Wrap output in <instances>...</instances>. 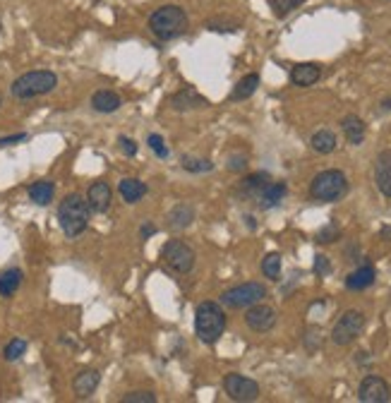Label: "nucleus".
I'll use <instances>...</instances> for the list:
<instances>
[{
	"instance_id": "nucleus-1",
	"label": "nucleus",
	"mask_w": 391,
	"mask_h": 403,
	"mask_svg": "<svg viewBox=\"0 0 391 403\" xmlns=\"http://www.w3.org/2000/svg\"><path fill=\"white\" fill-rule=\"evenodd\" d=\"M187 27H190L187 15H185V10L178 8V5H163V8L151 12V17H149L151 34L161 41L178 39V36L185 34Z\"/></svg>"
},
{
	"instance_id": "nucleus-2",
	"label": "nucleus",
	"mask_w": 391,
	"mask_h": 403,
	"mask_svg": "<svg viewBox=\"0 0 391 403\" xmlns=\"http://www.w3.org/2000/svg\"><path fill=\"white\" fill-rule=\"evenodd\" d=\"M194 331L202 343H216L226 331V314L219 302H202L194 312Z\"/></svg>"
},
{
	"instance_id": "nucleus-3",
	"label": "nucleus",
	"mask_w": 391,
	"mask_h": 403,
	"mask_svg": "<svg viewBox=\"0 0 391 403\" xmlns=\"http://www.w3.org/2000/svg\"><path fill=\"white\" fill-rule=\"evenodd\" d=\"M58 221L67 238H77L89 223V204L79 194H67L58 206Z\"/></svg>"
},
{
	"instance_id": "nucleus-4",
	"label": "nucleus",
	"mask_w": 391,
	"mask_h": 403,
	"mask_svg": "<svg viewBox=\"0 0 391 403\" xmlns=\"http://www.w3.org/2000/svg\"><path fill=\"white\" fill-rule=\"evenodd\" d=\"M348 194V178L338 168L321 171L310 182V197L317 202H338Z\"/></svg>"
},
{
	"instance_id": "nucleus-5",
	"label": "nucleus",
	"mask_w": 391,
	"mask_h": 403,
	"mask_svg": "<svg viewBox=\"0 0 391 403\" xmlns=\"http://www.w3.org/2000/svg\"><path fill=\"white\" fill-rule=\"evenodd\" d=\"M55 84H58V77H55L53 72L34 70L12 82L10 94L15 99H36V96H43V94H50L55 89Z\"/></svg>"
},
{
	"instance_id": "nucleus-6",
	"label": "nucleus",
	"mask_w": 391,
	"mask_h": 403,
	"mask_svg": "<svg viewBox=\"0 0 391 403\" xmlns=\"http://www.w3.org/2000/svg\"><path fill=\"white\" fill-rule=\"evenodd\" d=\"M161 260L173 274H187L194 267V250L182 241H168L161 248Z\"/></svg>"
},
{
	"instance_id": "nucleus-7",
	"label": "nucleus",
	"mask_w": 391,
	"mask_h": 403,
	"mask_svg": "<svg viewBox=\"0 0 391 403\" xmlns=\"http://www.w3.org/2000/svg\"><path fill=\"white\" fill-rule=\"evenodd\" d=\"M267 298V286L262 283H243V286H236L231 291H226L221 295V302L231 310H243V307H252L257 302H262Z\"/></svg>"
},
{
	"instance_id": "nucleus-8",
	"label": "nucleus",
	"mask_w": 391,
	"mask_h": 403,
	"mask_svg": "<svg viewBox=\"0 0 391 403\" xmlns=\"http://www.w3.org/2000/svg\"><path fill=\"white\" fill-rule=\"evenodd\" d=\"M365 329V314L360 310H348L338 317L331 329V341L336 346H351Z\"/></svg>"
},
{
	"instance_id": "nucleus-9",
	"label": "nucleus",
	"mask_w": 391,
	"mask_h": 403,
	"mask_svg": "<svg viewBox=\"0 0 391 403\" xmlns=\"http://www.w3.org/2000/svg\"><path fill=\"white\" fill-rule=\"evenodd\" d=\"M224 389L233 401H255L257 396H260V384L238 372H231L224 377Z\"/></svg>"
},
{
	"instance_id": "nucleus-10",
	"label": "nucleus",
	"mask_w": 391,
	"mask_h": 403,
	"mask_svg": "<svg viewBox=\"0 0 391 403\" xmlns=\"http://www.w3.org/2000/svg\"><path fill=\"white\" fill-rule=\"evenodd\" d=\"M358 399H360L363 403H387V401H391V387L382 380V377L368 375L360 382Z\"/></svg>"
},
{
	"instance_id": "nucleus-11",
	"label": "nucleus",
	"mask_w": 391,
	"mask_h": 403,
	"mask_svg": "<svg viewBox=\"0 0 391 403\" xmlns=\"http://www.w3.org/2000/svg\"><path fill=\"white\" fill-rule=\"evenodd\" d=\"M276 310L269 305H262V302H257V305L248 307V314H245V324L250 326L252 331L257 333H267L276 326Z\"/></svg>"
},
{
	"instance_id": "nucleus-12",
	"label": "nucleus",
	"mask_w": 391,
	"mask_h": 403,
	"mask_svg": "<svg viewBox=\"0 0 391 403\" xmlns=\"http://www.w3.org/2000/svg\"><path fill=\"white\" fill-rule=\"evenodd\" d=\"M375 182L384 197H391V151H382L375 161Z\"/></svg>"
},
{
	"instance_id": "nucleus-13",
	"label": "nucleus",
	"mask_w": 391,
	"mask_h": 403,
	"mask_svg": "<svg viewBox=\"0 0 391 403\" xmlns=\"http://www.w3.org/2000/svg\"><path fill=\"white\" fill-rule=\"evenodd\" d=\"M111 199H113V192L109 187V182H94L89 187V192H87V204H89L92 211H109L111 206Z\"/></svg>"
},
{
	"instance_id": "nucleus-14",
	"label": "nucleus",
	"mask_w": 391,
	"mask_h": 403,
	"mask_svg": "<svg viewBox=\"0 0 391 403\" xmlns=\"http://www.w3.org/2000/svg\"><path fill=\"white\" fill-rule=\"evenodd\" d=\"M321 77V67L317 62H300L291 70V82L295 87H312Z\"/></svg>"
},
{
	"instance_id": "nucleus-15",
	"label": "nucleus",
	"mask_w": 391,
	"mask_h": 403,
	"mask_svg": "<svg viewBox=\"0 0 391 403\" xmlns=\"http://www.w3.org/2000/svg\"><path fill=\"white\" fill-rule=\"evenodd\" d=\"M377 279V272L372 264H363V267H358L356 272L348 274V279H346V288L348 291H365V288H370L372 283Z\"/></svg>"
},
{
	"instance_id": "nucleus-16",
	"label": "nucleus",
	"mask_w": 391,
	"mask_h": 403,
	"mask_svg": "<svg viewBox=\"0 0 391 403\" xmlns=\"http://www.w3.org/2000/svg\"><path fill=\"white\" fill-rule=\"evenodd\" d=\"M99 382H101V375L97 370H84V372H79L72 382V389L75 394H77V399H89V396L97 392Z\"/></svg>"
},
{
	"instance_id": "nucleus-17",
	"label": "nucleus",
	"mask_w": 391,
	"mask_h": 403,
	"mask_svg": "<svg viewBox=\"0 0 391 403\" xmlns=\"http://www.w3.org/2000/svg\"><path fill=\"white\" fill-rule=\"evenodd\" d=\"M171 106L175 111H192V109H202V106H206V99L199 96L192 87H185V89L178 92L171 99Z\"/></svg>"
},
{
	"instance_id": "nucleus-18",
	"label": "nucleus",
	"mask_w": 391,
	"mask_h": 403,
	"mask_svg": "<svg viewBox=\"0 0 391 403\" xmlns=\"http://www.w3.org/2000/svg\"><path fill=\"white\" fill-rule=\"evenodd\" d=\"M286 194H288L286 182H269V185L262 190L260 197H257V202H260L262 209H274L276 204H281Z\"/></svg>"
},
{
	"instance_id": "nucleus-19",
	"label": "nucleus",
	"mask_w": 391,
	"mask_h": 403,
	"mask_svg": "<svg viewBox=\"0 0 391 403\" xmlns=\"http://www.w3.org/2000/svg\"><path fill=\"white\" fill-rule=\"evenodd\" d=\"M341 130H343V135H346V140H348L353 147H360V144L365 142V123L360 121L358 116H346L343 121H341Z\"/></svg>"
},
{
	"instance_id": "nucleus-20",
	"label": "nucleus",
	"mask_w": 391,
	"mask_h": 403,
	"mask_svg": "<svg viewBox=\"0 0 391 403\" xmlns=\"http://www.w3.org/2000/svg\"><path fill=\"white\" fill-rule=\"evenodd\" d=\"M121 96H118L116 92H109V89H101L92 96V106L94 111L99 113H116L118 109H121Z\"/></svg>"
},
{
	"instance_id": "nucleus-21",
	"label": "nucleus",
	"mask_w": 391,
	"mask_h": 403,
	"mask_svg": "<svg viewBox=\"0 0 391 403\" xmlns=\"http://www.w3.org/2000/svg\"><path fill=\"white\" fill-rule=\"evenodd\" d=\"M118 192H121V197L128 202V204H135V202H140L144 194H147V185L137 178H125L121 180V185H118Z\"/></svg>"
},
{
	"instance_id": "nucleus-22",
	"label": "nucleus",
	"mask_w": 391,
	"mask_h": 403,
	"mask_svg": "<svg viewBox=\"0 0 391 403\" xmlns=\"http://www.w3.org/2000/svg\"><path fill=\"white\" fill-rule=\"evenodd\" d=\"M271 182V178H269V173H252V175H248V178H243V182H241V192L245 194V197H260L262 194V190L264 187H267Z\"/></svg>"
},
{
	"instance_id": "nucleus-23",
	"label": "nucleus",
	"mask_w": 391,
	"mask_h": 403,
	"mask_svg": "<svg viewBox=\"0 0 391 403\" xmlns=\"http://www.w3.org/2000/svg\"><path fill=\"white\" fill-rule=\"evenodd\" d=\"M192 221H194V209L190 204H178V206H173L171 214H168V228H173V231L187 228Z\"/></svg>"
},
{
	"instance_id": "nucleus-24",
	"label": "nucleus",
	"mask_w": 391,
	"mask_h": 403,
	"mask_svg": "<svg viewBox=\"0 0 391 403\" xmlns=\"http://www.w3.org/2000/svg\"><path fill=\"white\" fill-rule=\"evenodd\" d=\"M257 87H260V74H257V72L245 74V77L236 84V89L231 92V101H245V99H250L252 94L257 92Z\"/></svg>"
},
{
	"instance_id": "nucleus-25",
	"label": "nucleus",
	"mask_w": 391,
	"mask_h": 403,
	"mask_svg": "<svg viewBox=\"0 0 391 403\" xmlns=\"http://www.w3.org/2000/svg\"><path fill=\"white\" fill-rule=\"evenodd\" d=\"M53 194H55V185L50 180H39V182H34V185L29 187V197L34 204H39V206H46L50 204V199H53Z\"/></svg>"
},
{
	"instance_id": "nucleus-26",
	"label": "nucleus",
	"mask_w": 391,
	"mask_h": 403,
	"mask_svg": "<svg viewBox=\"0 0 391 403\" xmlns=\"http://www.w3.org/2000/svg\"><path fill=\"white\" fill-rule=\"evenodd\" d=\"M310 147H312V151H317V154H331V151L336 149V135H334L331 130L314 132L310 140Z\"/></svg>"
},
{
	"instance_id": "nucleus-27",
	"label": "nucleus",
	"mask_w": 391,
	"mask_h": 403,
	"mask_svg": "<svg viewBox=\"0 0 391 403\" xmlns=\"http://www.w3.org/2000/svg\"><path fill=\"white\" fill-rule=\"evenodd\" d=\"M20 286H22V272H20V269H8V272L0 274V295H3V298L15 295Z\"/></svg>"
},
{
	"instance_id": "nucleus-28",
	"label": "nucleus",
	"mask_w": 391,
	"mask_h": 403,
	"mask_svg": "<svg viewBox=\"0 0 391 403\" xmlns=\"http://www.w3.org/2000/svg\"><path fill=\"white\" fill-rule=\"evenodd\" d=\"M262 274L271 281H279L281 276V255L279 252H269L262 260Z\"/></svg>"
},
{
	"instance_id": "nucleus-29",
	"label": "nucleus",
	"mask_w": 391,
	"mask_h": 403,
	"mask_svg": "<svg viewBox=\"0 0 391 403\" xmlns=\"http://www.w3.org/2000/svg\"><path fill=\"white\" fill-rule=\"evenodd\" d=\"M24 353H27V341H24V338H12V341L5 346L3 358L8 363H15V360H20Z\"/></svg>"
},
{
	"instance_id": "nucleus-30",
	"label": "nucleus",
	"mask_w": 391,
	"mask_h": 403,
	"mask_svg": "<svg viewBox=\"0 0 391 403\" xmlns=\"http://www.w3.org/2000/svg\"><path fill=\"white\" fill-rule=\"evenodd\" d=\"M267 3H269V8L276 12V17H286L288 12L298 10L305 0H267Z\"/></svg>"
},
{
	"instance_id": "nucleus-31",
	"label": "nucleus",
	"mask_w": 391,
	"mask_h": 403,
	"mask_svg": "<svg viewBox=\"0 0 391 403\" xmlns=\"http://www.w3.org/2000/svg\"><path fill=\"white\" fill-rule=\"evenodd\" d=\"M182 168H185V171H190V173H206V171H211V168H214V163L206 161V159H192V156H182Z\"/></svg>"
},
{
	"instance_id": "nucleus-32",
	"label": "nucleus",
	"mask_w": 391,
	"mask_h": 403,
	"mask_svg": "<svg viewBox=\"0 0 391 403\" xmlns=\"http://www.w3.org/2000/svg\"><path fill=\"white\" fill-rule=\"evenodd\" d=\"M338 238H341V231H338L336 223L324 226V228L317 233V243H334V241H338Z\"/></svg>"
},
{
	"instance_id": "nucleus-33",
	"label": "nucleus",
	"mask_w": 391,
	"mask_h": 403,
	"mask_svg": "<svg viewBox=\"0 0 391 403\" xmlns=\"http://www.w3.org/2000/svg\"><path fill=\"white\" fill-rule=\"evenodd\" d=\"M123 403H156V396L151 392H132L123 396Z\"/></svg>"
},
{
	"instance_id": "nucleus-34",
	"label": "nucleus",
	"mask_w": 391,
	"mask_h": 403,
	"mask_svg": "<svg viewBox=\"0 0 391 403\" xmlns=\"http://www.w3.org/2000/svg\"><path fill=\"white\" fill-rule=\"evenodd\" d=\"M149 147L154 149V154L159 156V159H168V149L159 135H149Z\"/></svg>"
},
{
	"instance_id": "nucleus-35",
	"label": "nucleus",
	"mask_w": 391,
	"mask_h": 403,
	"mask_svg": "<svg viewBox=\"0 0 391 403\" xmlns=\"http://www.w3.org/2000/svg\"><path fill=\"white\" fill-rule=\"evenodd\" d=\"M314 272H317L319 276H326L331 272V264H329V260H326L324 255H317L314 257Z\"/></svg>"
},
{
	"instance_id": "nucleus-36",
	"label": "nucleus",
	"mask_w": 391,
	"mask_h": 403,
	"mask_svg": "<svg viewBox=\"0 0 391 403\" xmlns=\"http://www.w3.org/2000/svg\"><path fill=\"white\" fill-rule=\"evenodd\" d=\"M228 168L231 171H245V168H248V159H245V156H231V161H228Z\"/></svg>"
},
{
	"instance_id": "nucleus-37",
	"label": "nucleus",
	"mask_w": 391,
	"mask_h": 403,
	"mask_svg": "<svg viewBox=\"0 0 391 403\" xmlns=\"http://www.w3.org/2000/svg\"><path fill=\"white\" fill-rule=\"evenodd\" d=\"M118 142H121V149L125 151V154H128V156H135L137 154V147H135V142H132V140H128V137H121V140H118Z\"/></svg>"
},
{
	"instance_id": "nucleus-38",
	"label": "nucleus",
	"mask_w": 391,
	"mask_h": 403,
	"mask_svg": "<svg viewBox=\"0 0 391 403\" xmlns=\"http://www.w3.org/2000/svg\"><path fill=\"white\" fill-rule=\"evenodd\" d=\"M24 140H27V135H24V132H20V135H12V137H3V140H0V147H8V144L24 142Z\"/></svg>"
},
{
	"instance_id": "nucleus-39",
	"label": "nucleus",
	"mask_w": 391,
	"mask_h": 403,
	"mask_svg": "<svg viewBox=\"0 0 391 403\" xmlns=\"http://www.w3.org/2000/svg\"><path fill=\"white\" fill-rule=\"evenodd\" d=\"M356 363H358V365H360V368H363V365H370L372 360H370V355H368V353L363 350V353H358V355H356Z\"/></svg>"
},
{
	"instance_id": "nucleus-40",
	"label": "nucleus",
	"mask_w": 391,
	"mask_h": 403,
	"mask_svg": "<svg viewBox=\"0 0 391 403\" xmlns=\"http://www.w3.org/2000/svg\"><path fill=\"white\" fill-rule=\"evenodd\" d=\"M154 233H156L154 226H142V236H144V238H147V236H154Z\"/></svg>"
},
{
	"instance_id": "nucleus-41",
	"label": "nucleus",
	"mask_w": 391,
	"mask_h": 403,
	"mask_svg": "<svg viewBox=\"0 0 391 403\" xmlns=\"http://www.w3.org/2000/svg\"><path fill=\"white\" fill-rule=\"evenodd\" d=\"M382 111H391V99L382 101Z\"/></svg>"
},
{
	"instance_id": "nucleus-42",
	"label": "nucleus",
	"mask_w": 391,
	"mask_h": 403,
	"mask_svg": "<svg viewBox=\"0 0 391 403\" xmlns=\"http://www.w3.org/2000/svg\"><path fill=\"white\" fill-rule=\"evenodd\" d=\"M389 236H391V228H384L382 231V238H389Z\"/></svg>"
},
{
	"instance_id": "nucleus-43",
	"label": "nucleus",
	"mask_w": 391,
	"mask_h": 403,
	"mask_svg": "<svg viewBox=\"0 0 391 403\" xmlns=\"http://www.w3.org/2000/svg\"><path fill=\"white\" fill-rule=\"evenodd\" d=\"M0 104H3V96H0Z\"/></svg>"
},
{
	"instance_id": "nucleus-44",
	"label": "nucleus",
	"mask_w": 391,
	"mask_h": 403,
	"mask_svg": "<svg viewBox=\"0 0 391 403\" xmlns=\"http://www.w3.org/2000/svg\"><path fill=\"white\" fill-rule=\"evenodd\" d=\"M0 29H3V24H0Z\"/></svg>"
}]
</instances>
